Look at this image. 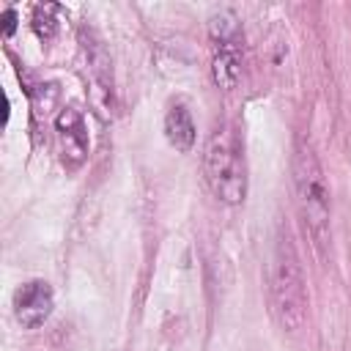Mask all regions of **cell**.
Returning <instances> with one entry per match:
<instances>
[{"label":"cell","instance_id":"10","mask_svg":"<svg viewBox=\"0 0 351 351\" xmlns=\"http://www.w3.org/2000/svg\"><path fill=\"white\" fill-rule=\"evenodd\" d=\"M3 22H5L3 33H5V36H11V33L16 30V11H14V8H5V14H3Z\"/></svg>","mask_w":351,"mask_h":351},{"label":"cell","instance_id":"4","mask_svg":"<svg viewBox=\"0 0 351 351\" xmlns=\"http://www.w3.org/2000/svg\"><path fill=\"white\" fill-rule=\"evenodd\" d=\"M55 307V293L52 285L44 280H30L16 288L14 293V315L25 329L41 326Z\"/></svg>","mask_w":351,"mask_h":351},{"label":"cell","instance_id":"3","mask_svg":"<svg viewBox=\"0 0 351 351\" xmlns=\"http://www.w3.org/2000/svg\"><path fill=\"white\" fill-rule=\"evenodd\" d=\"M203 176L217 200L239 206L247 197V162L239 134L222 123L217 126L203 148Z\"/></svg>","mask_w":351,"mask_h":351},{"label":"cell","instance_id":"6","mask_svg":"<svg viewBox=\"0 0 351 351\" xmlns=\"http://www.w3.org/2000/svg\"><path fill=\"white\" fill-rule=\"evenodd\" d=\"M165 137L181 154H189L195 148V121H192V115H189V110L184 104H173L167 110V115H165Z\"/></svg>","mask_w":351,"mask_h":351},{"label":"cell","instance_id":"7","mask_svg":"<svg viewBox=\"0 0 351 351\" xmlns=\"http://www.w3.org/2000/svg\"><path fill=\"white\" fill-rule=\"evenodd\" d=\"M211 74L214 82L225 90H233L241 80V58L236 44H217V52L211 58Z\"/></svg>","mask_w":351,"mask_h":351},{"label":"cell","instance_id":"8","mask_svg":"<svg viewBox=\"0 0 351 351\" xmlns=\"http://www.w3.org/2000/svg\"><path fill=\"white\" fill-rule=\"evenodd\" d=\"M208 33L217 44H236L239 38V19L230 11H217L208 19Z\"/></svg>","mask_w":351,"mask_h":351},{"label":"cell","instance_id":"1","mask_svg":"<svg viewBox=\"0 0 351 351\" xmlns=\"http://www.w3.org/2000/svg\"><path fill=\"white\" fill-rule=\"evenodd\" d=\"M269 310L282 332H299L307 318V291L302 263L285 230L277 233L269 263Z\"/></svg>","mask_w":351,"mask_h":351},{"label":"cell","instance_id":"5","mask_svg":"<svg viewBox=\"0 0 351 351\" xmlns=\"http://www.w3.org/2000/svg\"><path fill=\"white\" fill-rule=\"evenodd\" d=\"M55 129H58V137H60L63 162L69 167H77L88 156V129H85L82 115L74 107H66L55 118Z\"/></svg>","mask_w":351,"mask_h":351},{"label":"cell","instance_id":"2","mask_svg":"<svg viewBox=\"0 0 351 351\" xmlns=\"http://www.w3.org/2000/svg\"><path fill=\"white\" fill-rule=\"evenodd\" d=\"M293 192H296L299 217L310 230L318 252H324L329 244V222H332L329 184L310 143H299L293 151Z\"/></svg>","mask_w":351,"mask_h":351},{"label":"cell","instance_id":"9","mask_svg":"<svg viewBox=\"0 0 351 351\" xmlns=\"http://www.w3.org/2000/svg\"><path fill=\"white\" fill-rule=\"evenodd\" d=\"M58 22H60V5H55V3L36 5V11H33V30H36L38 38H52L58 33Z\"/></svg>","mask_w":351,"mask_h":351}]
</instances>
